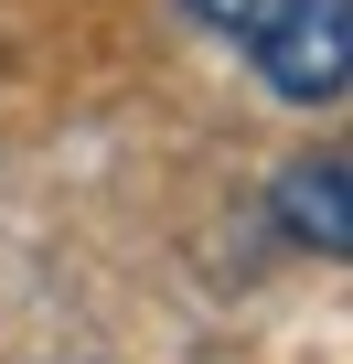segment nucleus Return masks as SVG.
I'll return each instance as SVG.
<instances>
[{"label":"nucleus","instance_id":"obj_1","mask_svg":"<svg viewBox=\"0 0 353 364\" xmlns=\"http://www.w3.org/2000/svg\"><path fill=\"white\" fill-rule=\"evenodd\" d=\"M289 107H332L342 97V75H353V0H300V11L246 54Z\"/></svg>","mask_w":353,"mask_h":364},{"label":"nucleus","instance_id":"obj_2","mask_svg":"<svg viewBox=\"0 0 353 364\" xmlns=\"http://www.w3.org/2000/svg\"><path fill=\"white\" fill-rule=\"evenodd\" d=\"M342 150H300L289 171H278V225L310 247V257H342L353 247V215H342Z\"/></svg>","mask_w":353,"mask_h":364},{"label":"nucleus","instance_id":"obj_3","mask_svg":"<svg viewBox=\"0 0 353 364\" xmlns=\"http://www.w3.org/2000/svg\"><path fill=\"white\" fill-rule=\"evenodd\" d=\"M183 11H193L204 33H225L236 54H257V43H268V33H278L289 11H300V0H183Z\"/></svg>","mask_w":353,"mask_h":364}]
</instances>
